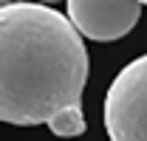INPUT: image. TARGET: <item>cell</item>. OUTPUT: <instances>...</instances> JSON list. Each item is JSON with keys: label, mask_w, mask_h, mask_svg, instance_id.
<instances>
[{"label": "cell", "mask_w": 147, "mask_h": 141, "mask_svg": "<svg viewBox=\"0 0 147 141\" xmlns=\"http://www.w3.org/2000/svg\"><path fill=\"white\" fill-rule=\"evenodd\" d=\"M88 48L68 14L48 3L0 9V119L17 127L48 124L59 138L85 133L82 90Z\"/></svg>", "instance_id": "obj_1"}, {"label": "cell", "mask_w": 147, "mask_h": 141, "mask_svg": "<svg viewBox=\"0 0 147 141\" xmlns=\"http://www.w3.org/2000/svg\"><path fill=\"white\" fill-rule=\"evenodd\" d=\"M102 113L110 141H147V54L113 76Z\"/></svg>", "instance_id": "obj_2"}, {"label": "cell", "mask_w": 147, "mask_h": 141, "mask_svg": "<svg viewBox=\"0 0 147 141\" xmlns=\"http://www.w3.org/2000/svg\"><path fill=\"white\" fill-rule=\"evenodd\" d=\"M71 23L93 42H113L133 31L142 17V0H65Z\"/></svg>", "instance_id": "obj_3"}, {"label": "cell", "mask_w": 147, "mask_h": 141, "mask_svg": "<svg viewBox=\"0 0 147 141\" xmlns=\"http://www.w3.org/2000/svg\"><path fill=\"white\" fill-rule=\"evenodd\" d=\"M40 3H59V0H40Z\"/></svg>", "instance_id": "obj_4"}, {"label": "cell", "mask_w": 147, "mask_h": 141, "mask_svg": "<svg viewBox=\"0 0 147 141\" xmlns=\"http://www.w3.org/2000/svg\"><path fill=\"white\" fill-rule=\"evenodd\" d=\"M0 3H14V0H0Z\"/></svg>", "instance_id": "obj_5"}, {"label": "cell", "mask_w": 147, "mask_h": 141, "mask_svg": "<svg viewBox=\"0 0 147 141\" xmlns=\"http://www.w3.org/2000/svg\"><path fill=\"white\" fill-rule=\"evenodd\" d=\"M142 3H144V6H147V0H142Z\"/></svg>", "instance_id": "obj_6"}]
</instances>
